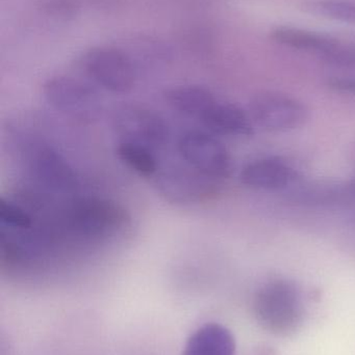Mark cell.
Returning <instances> with one entry per match:
<instances>
[{
  "mask_svg": "<svg viewBox=\"0 0 355 355\" xmlns=\"http://www.w3.org/2000/svg\"><path fill=\"white\" fill-rule=\"evenodd\" d=\"M254 314L269 333L276 336L295 333L304 317V300L297 286L287 279L269 282L256 294Z\"/></svg>",
  "mask_w": 355,
  "mask_h": 355,
  "instance_id": "6da1fadb",
  "label": "cell"
},
{
  "mask_svg": "<svg viewBox=\"0 0 355 355\" xmlns=\"http://www.w3.org/2000/svg\"><path fill=\"white\" fill-rule=\"evenodd\" d=\"M248 114L254 125L272 133L299 129L310 118V112L302 102L277 92H262L254 96Z\"/></svg>",
  "mask_w": 355,
  "mask_h": 355,
  "instance_id": "7a4b0ae2",
  "label": "cell"
},
{
  "mask_svg": "<svg viewBox=\"0 0 355 355\" xmlns=\"http://www.w3.org/2000/svg\"><path fill=\"white\" fill-rule=\"evenodd\" d=\"M179 152L185 164L204 176L224 179L231 172V157L227 148L216 137L204 131L192 130L179 139Z\"/></svg>",
  "mask_w": 355,
  "mask_h": 355,
  "instance_id": "3957f363",
  "label": "cell"
},
{
  "mask_svg": "<svg viewBox=\"0 0 355 355\" xmlns=\"http://www.w3.org/2000/svg\"><path fill=\"white\" fill-rule=\"evenodd\" d=\"M48 103L62 114L79 121H91L100 112L96 92L87 83L68 76L48 79L43 87Z\"/></svg>",
  "mask_w": 355,
  "mask_h": 355,
  "instance_id": "277c9868",
  "label": "cell"
},
{
  "mask_svg": "<svg viewBox=\"0 0 355 355\" xmlns=\"http://www.w3.org/2000/svg\"><path fill=\"white\" fill-rule=\"evenodd\" d=\"M83 66L94 81L113 93H127L135 87V64L120 50L113 48L90 50L83 56Z\"/></svg>",
  "mask_w": 355,
  "mask_h": 355,
  "instance_id": "5b68a950",
  "label": "cell"
},
{
  "mask_svg": "<svg viewBox=\"0 0 355 355\" xmlns=\"http://www.w3.org/2000/svg\"><path fill=\"white\" fill-rule=\"evenodd\" d=\"M115 131L121 141H135L156 149L164 146L168 137L165 121L156 112L142 106H125L113 120Z\"/></svg>",
  "mask_w": 355,
  "mask_h": 355,
  "instance_id": "8992f818",
  "label": "cell"
},
{
  "mask_svg": "<svg viewBox=\"0 0 355 355\" xmlns=\"http://www.w3.org/2000/svg\"><path fill=\"white\" fill-rule=\"evenodd\" d=\"M214 181L185 164V166H172L163 171L156 178V186L169 202L188 205L199 202L212 193Z\"/></svg>",
  "mask_w": 355,
  "mask_h": 355,
  "instance_id": "52a82bcc",
  "label": "cell"
},
{
  "mask_svg": "<svg viewBox=\"0 0 355 355\" xmlns=\"http://www.w3.org/2000/svg\"><path fill=\"white\" fill-rule=\"evenodd\" d=\"M122 213L116 205L101 200H85L73 205L69 223L77 233L85 236H104L121 225Z\"/></svg>",
  "mask_w": 355,
  "mask_h": 355,
  "instance_id": "ba28073f",
  "label": "cell"
},
{
  "mask_svg": "<svg viewBox=\"0 0 355 355\" xmlns=\"http://www.w3.org/2000/svg\"><path fill=\"white\" fill-rule=\"evenodd\" d=\"M27 162L31 176L44 187L56 191H72L77 187L71 166L50 148L41 146L31 150Z\"/></svg>",
  "mask_w": 355,
  "mask_h": 355,
  "instance_id": "9c48e42d",
  "label": "cell"
},
{
  "mask_svg": "<svg viewBox=\"0 0 355 355\" xmlns=\"http://www.w3.org/2000/svg\"><path fill=\"white\" fill-rule=\"evenodd\" d=\"M293 166L279 158H262L244 166L241 181L254 189L279 190L288 187L297 179Z\"/></svg>",
  "mask_w": 355,
  "mask_h": 355,
  "instance_id": "30bf717a",
  "label": "cell"
},
{
  "mask_svg": "<svg viewBox=\"0 0 355 355\" xmlns=\"http://www.w3.org/2000/svg\"><path fill=\"white\" fill-rule=\"evenodd\" d=\"M237 344L231 331L219 323L198 327L185 342L181 355H236Z\"/></svg>",
  "mask_w": 355,
  "mask_h": 355,
  "instance_id": "8fae6325",
  "label": "cell"
},
{
  "mask_svg": "<svg viewBox=\"0 0 355 355\" xmlns=\"http://www.w3.org/2000/svg\"><path fill=\"white\" fill-rule=\"evenodd\" d=\"M206 128L218 135L229 137H249L254 125L249 114L239 106L217 101L201 118Z\"/></svg>",
  "mask_w": 355,
  "mask_h": 355,
  "instance_id": "7c38bea8",
  "label": "cell"
},
{
  "mask_svg": "<svg viewBox=\"0 0 355 355\" xmlns=\"http://www.w3.org/2000/svg\"><path fill=\"white\" fill-rule=\"evenodd\" d=\"M165 99L173 110L199 120L218 101L210 89L194 85L172 87L165 94Z\"/></svg>",
  "mask_w": 355,
  "mask_h": 355,
  "instance_id": "4fadbf2b",
  "label": "cell"
},
{
  "mask_svg": "<svg viewBox=\"0 0 355 355\" xmlns=\"http://www.w3.org/2000/svg\"><path fill=\"white\" fill-rule=\"evenodd\" d=\"M270 37L276 43L294 49L318 52L325 55L340 45V42L331 35L314 33L291 26H277L271 31Z\"/></svg>",
  "mask_w": 355,
  "mask_h": 355,
  "instance_id": "5bb4252c",
  "label": "cell"
},
{
  "mask_svg": "<svg viewBox=\"0 0 355 355\" xmlns=\"http://www.w3.org/2000/svg\"><path fill=\"white\" fill-rule=\"evenodd\" d=\"M116 152L119 159L137 174L143 177L158 174V162L151 148L135 141H120Z\"/></svg>",
  "mask_w": 355,
  "mask_h": 355,
  "instance_id": "9a60e30c",
  "label": "cell"
},
{
  "mask_svg": "<svg viewBox=\"0 0 355 355\" xmlns=\"http://www.w3.org/2000/svg\"><path fill=\"white\" fill-rule=\"evenodd\" d=\"M306 12L355 24V3L342 0H315L304 4Z\"/></svg>",
  "mask_w": 355,
  "mask_h": 355,
  "instance_id": "2e32d148",
  "label": "cell"
},
{
  "mask_svg": "<svg viewBox=\"0 0 355 355\" xmlns=\"http://www.w3.org/2000/svg\"><path fill=\"white\" fill-rule=\"evenodd\" d=\"M0 221L10 231L25 232L33 227V218L26 210L16 202L1 198L0 200Z\"/></svg>",
  "mask_w": 355,
  "mask_h": 355,
  "instance_id": "e0dca14e",
  "label": "cell"
},
{
  "mask_svg": "<svg viewBox=\"0 0 355 355\" xmlns=\"http://www.w3.org/2000/svg\"><path fill=\"white\" fill-rule=\"evenodd\" d=\"M329 64L339 67H355V46L340 44L333 51L323 55Z\"/></svg>",
  "mask_w": 355,
  "mask_h": 355,
  "instance_id": "ac0fdd59",
  "label": "cell"
},
{
  "mask_svg": "<svg viewBox=\"0 0 355 355\" xmlns=\"http://www.w3.org/2000/svg\"><path fill=\"white\" fill-rule=\"evenodd\" d=\"M43 8L48 14L68 17L76 12L77 6L73 0H47L44 2Z\"/></svg>",
  "mask_w": 355,
  "mask_h": 355,
  "instance_id": "d6986e66",
  "label": "cell"
},
{
  "mask_svg": "<svg viewBox=\"0 0 355 355\" xmlns=\"http://www.w3.org/2000/svg\"><path fill=\"white\" fill-rule=\"evenodd\" d=\"M327 85L333 91L355 96L354 77H333L327 80Z\"/></svg>",
  "mask_w": 355,
  "mask_h": 355,
  "instance_id": "ffe728a7",
  "label": "cell"
},
{
  "mask_svg": "<svg viewBox=\"0 0 355 355\" xmlns=\"http://www.w3.org/2000/svg\"><path fill=\"white\" fill-rule=\"evenodd\" d=\"M349 159L352 164L355 166V141L352 144V147L349 150Z\"/></svg>",
  "mask_w": 355,
  "mask_h": 355,
  "instance_id": "44dd1931",
  "label": "cell"
}]
</instances>
